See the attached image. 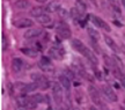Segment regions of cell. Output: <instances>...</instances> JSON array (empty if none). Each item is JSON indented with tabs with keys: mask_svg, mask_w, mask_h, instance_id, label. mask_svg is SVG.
<instances>
[{
	"mask_svg": "<svg viewBox=\"0 0 125 110\" xmlns=\"http://www.w3.org/2000/svg\"><path fill=\"white\" fill-rule=\"evenodd\" d=\"M88 93H89V96L92 99V101H93L94 106L98 107L100 109H102V110H109L107 104L103 102L102 97H101V94L97 90V88L90 85V86H88Z\"/></svg>",
	"mask_w": 125,
	"mask_h": 110,
	"instance_id": "1",
	"label": "cell"
},
{
	"mask_svg": "<svg viewBox=\"0 0 125 110\" xmlns=\"http://www.w3.org/2000/svg\"><path fill=\"white\" fill-rule=\"evenodd\" d=\"M56 31L58 34L59 37H62L64 40H68L70 37L72 36V33H71V29L68 28L67 24H65L64 22H60L56 26Z\"/></svg>",
	"mask_w": 125,
	"mask_h": 110,
	"instance_id": "2",
	"label": "cell"
},
{
	"mask_svg": "<svg viewBox=\"0 0 125 110\" xmlns=\"http://www.w3.org/2000/svg\"><path fill=\"white\" fill-rule=\"evenodd\" d=\"M102 93H103V95L107 97L109 101H111V102H117L118 101L117 94L111 88V86H109V85H104V86H102Z\"/></svg>",
	"mask_w": 125,
	"mask_h": 110,
	"instance_id": "3",
	"label": "cell"
},
{
	"mask_svg": "<svg viewBox=\"0 0 125 110\" xmlns=\"http://www.w3.org/2000/svg\"><path fill=\"white\" fill-rule=\"evenodd\" d=\"M31 79L34 80V81H36V82H38L41 89H46V88H49V86H50L48 79L45 78L44 75H42V74H38V73H32V74H31Z\"/></svg>",
	"mask_w": 125,
	"mask_h": 110,
	"instance_id": "4",
	"label": "cell"
},
{
	"mask_svg": "<svg viewBox=\"0 0 125 110\" xmlns=\"http://www.w3.org/2000/svg\"><path fill=\"white\" fill-rule=\"evenodd\" d=\"M90 20H92V22H93L97 28H102L103 30L107 31V33L111 31V28H110V26L108 24L107 22L103 21L102 19H100L98 16H96V15H90Z\"/></svg>",
	"mask_w": 125,
	"mask_h": 110,
	"instance_id": "5",
	"label": "cell"
},
{
	"mask_svg": "<svg viewBox=\"0 0 125 110\" xmlns=\"http://www.w3.org/2000/svg\"><path fill=\"white\" fill-rule=\"evenodd\" d=\"M52 90H53V96L54 101L57 104H62V86L59 84H53L52 86Z\"/></svg>",
	"mask_w": 125,
	"mask_h": 110,
	"instance_id": "6",
	"label": "cell"
},
{
	"mask_svg": "<svg viewBox=\"0 0 125 110\" xmlns=\"http://www.w3.org/2000/svg\"><path fill=\"white\" fill-rule=\"evenodd\" d=\"M49 56L53 59L60 60V59H62V56H64V50L60 46H53L49 50Z\"/></svg>",
	"mask_w": 125,
	"mask_h": 110,
	"instance_id": "7",
	"label": "cell"
},
{
	"mask_svg": "<svg viewBox=\"0 0 125 110\" xmlns=\"http://www.w3.org/2000/svg\"><path fill=\"white\" fill-rule=\"evenodd\" d=\"M13 24L15 28H28V27H31L34 24V22L31 21L30 19H26V18H22V19H18L13 22Z\"/></svg>",
	"mask_w": 125,
	"mask_h": 110,
	"instance_id": "8",
	"label": "cell"
},
{
	"mask_svg": "<svg viewBox=\"0 0 125 110\" xmlns=\"http://www.w3.org/2000/svg\"><path fill=\"white\" fill-rule=\"evenodd\" d=\"M41 34H42V30H41L40 28H30V29H28V30L24 33L23 37H24L26 40H31V38L38 37Z\"/></svg>",
	"mask_w": 125,
	"mask_h": 110,
	"instance_id": "9",
	"label": "cell"
},
{
	"mask_svg": "<svg viewBox=\"0 0 125 110\" xmlns=\"http://www.w3.org/2000/svg\"><path fill=\"white\" fill-rule=\"evenodd\" d=\"M83 56H85L88 60L90 62V64H93V65H97L98 64V59L97 57L95 56V53L92 51V50H89V49H85V51H83V53H82Z\"/></svg>",
	"mask_w": 125,
	"mask_h": 110,
	"instance_id": "10",
	"label": "cell"
},
{
	"mask_svg": "<svg viewBox=\"0 0 125 110\" xmlns=\"http://www.w3.org/2000/svg\"><path fill=\"white\" fill-rule=\"evenodd\" d=\"M59 82H60V85L62 86L64 89H66V90L71 89V80L66 74H62L59 77Z\"/></svg>",
	"mask_w": 125,
	"mask_h": 110,
	"instance_id": "11",
	"label": "cell"
},
{
	"mask_svg": "<svg viewBox=\"0 0 125 110\" xmlns=\"http://www.w3.org/2000/svg\"><path fill=\"white\" fill-rule=\"evenodd\" d=\"M72 46H73V49L76 50L78 52H80L81 55L83 53V51H85V49H86V46L83 45V43H82L80 40H78V38L72 40Z\"/></svg>",
	"mask_w": 125,
	"mask_h": 110,
	"instance_id": "12",
	"label": "cell"
},
{
	"mask_svg": "<svg viewBox=\"0 0 125 110\" xmlns=\"http://www.w3.org/2000/svg\"><path fill=\"white\" fill-rule=\"evenodd\" d=\"M104 42H105V44H107L108 46L111 49L112 51H115V52H118V51H119V49H118V46H117L116 42L112 40L110 36H108V35L104 36Z\"/></svg>",
	"mask_w": 125,
	"mask_h": 110,
	"instance_id": "13",
	"label": "cell"
},
{
	"mask_svg": "<svg viewBox=\"0 0 125 110\" xmlns=\"http://www.w3.org/2000/svg\"><path fill=\"white\" fill-rule=\"evenodd\" d=\"M22 66H23V62L20 58H14L12 60V70L15 73H19L20 71L22 70Z\"/></svg>",
	"mask_w": 125,
	"mask_h": 110,
	"instance_id": "14",
	"label": "cell"
},
{
	"mask_svg": "<svg viewBox=\"0 0 125 110\" xmlns=\"http://www.w3.org/2000/svg\"><path fill=\"white\" fill-rule=\"evenodd\" d=\"M37 88H40V85H38V82H36V81H34V82H31V84H28L26 85L24 87H23L22 89V94H26V93H31L34 92V90H36Z\"/></svg>",
	"mask_w": 125,
	"mask_h": 110,
	"instance_id": "15",
	"label": "cell"
},
{
	"mask_svg": "<svg viewBox=\"0 0 125 110\" xmlns=\"http://www.w3.org/2000/svg\"><path fill=\"white\" fill-rule=\"evenodd\" d=\"M59 9H60V5L57 1H52V2L46 5V7H45V11L49 12V13H54V12H57Z\"/></svg>",
	"mask_w": 125,
	"mask_h": 110,
	"instance_id": "16",
	"label": "cell"
},
{
	"mask_svg": "<svg viewBox=\"0 0 125 110\" xmlns=\"http://www.w3.org/2000/svg\"><path fill=\"white\" fill-rule=\"evenodd\" d=\"M87 31H88V35L90 36V38L93 41L100 40V33H98L96 29H94L93 27H88V28H87Z\"/></svg>",
	"mask_w": 125,
	"mask_h": 110,
	"instance_id": "17",
	"label": "cell"
},
{
	"mask_svg": "<svg viewBox=\"0 0 125 110\" xmlns=\"http://www.w3.org/2000/svg\"><path fill=\"white\" fill-rule=\"evenodd\" d=\"M75 8L79 11V13L82 15V14L86 13V9H87V6L86 4L82 1V0H76L75 1Z\"/></svg>",
	"mask_w": 125,
	"mask_h": 110,
	"instance_id": "18",
	"label": "cell"
},
{
	"mask_svg": "<svg viewBox=\"0 0 125 110\" xmlns=\"http://www.w3.org/2000/svg\"><path fill=\"white\" fill-rule=\"evenodd\" d=\"M21 52L22 53H24L26 56H28V57H31V58H35V57H37V51H35V50H32V49H30V48H22L21 49Z\"/></svg>",
	"mask_w": 125,
	"mask_h": 110,
	"instance_id": "19",
	"label": "cell"
},
{
	"mask_svg": "<svg viewBox=\"0 0 125 110\" xmlns=\"http://www.w3.org/2000/svg\"><path fill=\"white\" fill-rule=\"evenodd\" d=\"M37 22L41 23V24H49L50 22H51V18H50V15H48V14H42L41 16L37 18Z\"/></svg>",
	"mask_w": 125,
	"mask_h": 110,
	"instance_id": "20",
	"label": "cell"
},
{
	"mask_svg": "<svg viewBox=\"0 0 125 110\" xmlns=\"http://www.w3.org/2000/svg\"><path fill=\"white\" fill-rule=\"evenodd\" d=\"M24 108L27 110H34L37 108V102H35L31 97H28L27 102H26V106H24Z\"/></svg>",
	"mask_w": 125,
	"mask_h": 110,
	"instance_id": "21",
	"label": "cell"
},
{
	"mask_svg": "<svg viewBox=\"0 0 125 110\" xmlns=\"http://www.w3.org/2000/svg\"><path fill=\"white\" fill-rule=\"evenodd\" d=\"M14 5H15V7L19 9H26L29 7V2H28L27 0H16Z\"/></svg>",
	"mask_w": 125,
	"mask_h": 110,
	"instance_id": "22",
	"label": "cell"
},
{
	"mask_svg": "<svg viewBox=\"0 0 125 110\" xmlns=\"http://www.w3.org/2000/svg\"><path fill=\"white\" fill-rule=\"evenodd\" d=\"M43 11L44 9L42 8V7H34L30 11V15L31 16H35V18H38V16H41L43 14Z\"/></svg>",
	"mask_w": 125,
	"mask_h": 110,
	"instance_id": "23",
	"label": "cell"
},
{
	"mask_svg": "<svg viewBox=\"0 0 125 110\" xmlns=\"http://www.w3.org/2000/svg\"><path fill=\"white\" fill-rule=\"evenodd\" d=\"M115 75H116L118 79L121 80V84H122V86L125 88V75L122 73V72H119L118 70H116L115 71Z\"/></svg>",
	"mask_w": 125,
	"mask_h": 110,
	"instance_id": "24",
	"label": "cell"
},
{
	"mask_svg": "<svg viewBox=\"0 0 125 110\" xmlns=\"http://www.w3.org/2000/svg\"><path fill=\"white\" fill-rule=\"evenodd\" d=\"M31 99H32L35 102H37V103H43L45 100V96L41 95V94H34V95L31 96Z\"/></svg>",
	"mask_w": 125,
	"mask_h": 110,
	"instance_id": "25",
	"label": "cell"
},
{
	"mask_svg": "<svg viewBox=\"0 0 125 110\" xmlns=\"http://www.w3.org/2000/svg\"><path fill=\"white\" fill-rule=\"evenodd\" d=\"M40 65H42V66H52L51 65V60H50L48 57H42L41 58Z\"/></svg>",
	"mask_w": 125,
	"mask_h": 110,
	"instance_id": "26",
	"label": "cell"
},
{
	"mask_svg": "<svg viewBox=\"0 0 125 110\" xmlns=\"http://www.w3.org/2000/svg\"><path fill=\"white\" fill-rule=\"evenodd\" d=\"M70 14H71V16H72V18H73V19H75V20H78V19H79V16L81 15V14L79 13V11H78V9H76L75 7L71 9V12H70Z\"/></svg>",
	"mask_w": 125,
	"mask_h": 110,
	"instance_id": "27",
	"label": "cell"
},
{
	"mask_svg": "<svg viewBox=\"0 0 125 110\" xmlns=\"http://www.w3.org/2000/svg\"><path fill=\"white\" fill-rule=\"evenodd\" d=\"M104 60H105V63H107V65L109 66V67H115V62L112 60L111 58H109L108 56H105V55H104Z\"/></svg>",
	"mask_w": 125,
	"mask_h": 110,
	"instance_id": "28",
	"label": "cell"
},
{
	"mask_svg": "<svg viewBox=\"0 0 125 110\" xmlns=\"http://www.w3.org/2000/svg\"><path fill=\"white\" fill-rule=\"evenodd\" d=\"M2 51H6L7 48H8V42H7V38H6V36L2 35Z\"/></svg>",
	"mask_w": 125,
	"mask_h": 110,
	"instance_id": "29",
	"label": "cell"
},
{
	"mask_svg": "<svg viewBox=\"0 0 125 110\" xmlns=\"http://www.w3.org/2000/svg\"><path fill=\"white\" fill-rule=\"evenodd\" d=\"M95 77H96V78H97L98 80H102V74H101V72H100V71H96V72H95Z\"/></svg>",
	"mask_w": 125,
	"mask_h": 110,
	"instance_id": "30",
	"label": "cell"
},
{
	"mask_svg": "<svg viewBox=\"0 0 125 110\" xmlns=\"http://www.w3.org/2000/svg\"><path fill=\"white\" fill-rule=\"evenodd\" d=\"M89 110H98V109H96L95 107H93V106H92V107H90V108H89Z\"/></svg>",
	"mask_w": 125,
	"mask_h": 110,
	"instance_id": "31",
	"label": "cell"
},
{
	"mask_svg": "<svg viewBox=\"0 0 125 110\" xmlns=\"http://www.w3.org/2000/svg\"><path fill=\"white\" fill-rule=\"evenodd\" d=\"M36 1H38V2H46V0H36Z\"/></svg>",
	"mask_w": 125,
	"mask_h": 110,
	"instance_id": "32",
	"label": "cell"
},
{
	"mask_svg": "<svg viewBox=\"0 0 125 110\" xmlns=\"http://www.w3.org/2000/svg\"><path fill=\"white\" fill-rule=\"evenodd\" d=\"M122 1V4H123V6H124V8H125V0H121Z\"/></svg>",
	"mask_w": 125,
	"mask_h": 110,
	"instance_id": "33",
	"label": "cell"
},
{
	"mask_svg": "<svg viewBox=\"0 0 125 110\" xmlns=\"http://www.w3.org/2000/svg\"><path fill=\"white\" fill-rule=\"evenodd\" d=\"M62 110H72V109H70V108H65V109H62Z\"/></svg>",
	"mask_w": 125,
	"mask_h": 110,
	"instance_id": "34",
	"label": "cell"
},
{
	"mask_svg": "<svg viewBox=\"0 0 125 110\" xmlns=\"http://www.w3.org/2000/svg\"><path fill=\"white\" fill-rule=\"evenodd\" d=\"M110 1H115V0H110Z\"/></svg>",
	"mask_w": 125,
	"mask_h": 110,
	"instance_id": "35",
	"label": "cell"
},
{
	"mask_svg": "<svg viewBox=\"0 0 125 110\" xmlns=\"http://www.w3.org/2000/svg\"><path fill=\"white\" fill-rule=\"evenodd\" d=\"M76 110H80V109H76Z\"/></svg>",
	"mask_w": 125,
	"mask_h": 110,
	"instance_id": "36",
	"label": "cell"
},
{
	"mask_svg": "<svg viewBox=\"0 0 125 110\" xmlns=\"http://www.w3.org/2000/svg\"><path fill=\"white\" fill-rule=\"evenodd\" d=\"M21 110H22V109H21Z\"/></svg>",
	"mask_w": 125,
	"mask_h": 110,
	"instance_id": "37",
	"label": "cell"
},
{
	"mask_svg": "<svg viewBox=\"0 0 125 110\" xmlns=\"http://www.w3.org/2000/svg\"><path fill=\"white\" fill-rule=\"evenodd\" d=\"M124 102H125V101H124Z\"/></svg>",
	"mask_w": 125,
	"mask_h": 110,
	"instance_id": "38",
	"label": "cell"
}]
</instances>
